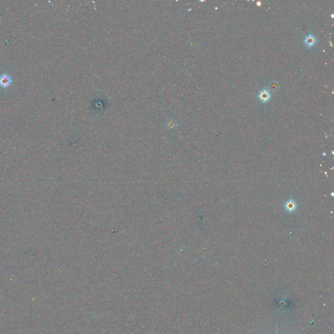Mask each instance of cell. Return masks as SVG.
Segmentation results:
<instances>
[{
    "instance_id": "obj_1",
    "label": "cell",
    "mask_w": 334,
    "mask_h": 334,
    "mask_svg": "<svg viewBox=\"0 0 334 334\" xmlns=\"http://www.w3.org/2000/svg\"><path fill=\"white\" fill-rule=\"evenodd\" d=\"M317 43V39L313 35L309 34L307 35L305 39H304V44H306V46L308 48H311Z\"/></svg>"
},
{
    "instance_id": "obj_4",
    "label": "cell",
    "mask_w": 334,
    "mask_h": 334,
    "mask_svg": "<svg viewBox=\"0 0 334 334\" xmlns=\"http://www.w3.org/2000/svg\"><path fill=\"white\" fill-rule=\"evenodd\" d=\"M296 204L293 200H288V201L286 202L285 204V207L287 211L289 212H292V211H294L296 209Z\"/></svg>"
},
{
    "instance_id": "obj_3",
    "label": "cell",
    "mask_w": 334,
    "mask_h": 334,
    "mask_svg": "<svg viewBox=\"0 0 334 334\" xmlns=\"http://www.w3.org/2000/svg\"><path fill=\"white\" fill-rule=\"evenodd\" d=\"M258 97L262 103H266V102H268L270 100L271 97V95L268 90H263L259 93Z\"/></svg>"
},
{
    "instance_id": "obj_5",
    "label": "cell",
    "mask_w": 334,
    "mask_h": 334,
    "mask_svg": "<svg viewBox=\"0 0 334 334\" xmlns=\"http://www.w3.org/2000/svg\"><path fill=\"white\" fill-rule=\"evenodd\" d=\"M276 334H278V333H277V330H276Z\"/></svg>"
},
{
    "instance_id": "obj_2",
    "label": "cell",
    "mask_w": 334,
    "mask_h": 334,
    "mask_svg": "<svg viewBox=\"0 0 334 334\" xmlns=\"http://www.w3.org/2000/svg\"><path fill=\"white\" fill-rule=\"evenodd\" d=\"M12 82L11 78L7 75H3L0 76V86L2 88H7Z\"/></svg>"
}]
</instances>
